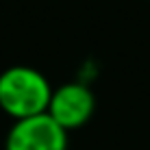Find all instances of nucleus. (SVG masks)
<instances>
[{"mask_svg": "<svg viewBox=\"0 0 150 150\" xmlns=\"http://www.w3.org/2000/svg\"><path fill=\"white\" fill-rule=\"evenodd\" d=\"M52 87L39 70L11 65L0 74V109L15 122L48 113Z\"/></svg>", "mask_w": 150, "mask_h": 150, "instance_id": "f257e3e1", "label": "nucleus"}, {"mask_svg": "<svg viewBox=\"0 0 150 150\" xmlns=\"http://www.w3.org/2000/svg\"><path fill=\"white\" fill-rule=\"evenodd\" d=\"M96 109L94 91L83 83H65L57 87L50 98L48 115L59 124L63 131L83 126Z\"/></svg>", "mask_w": 150, "mask_h": 150, "instance_id": "7ed1b4c3", "label": "nucleus"}, {"mask_svg": "<svg viewBox=\"0 0 150 150\" xmlns=\"http://www.w3.org/2000/svg\"><path fill=\"white\" fill-rule=\"evenodd\" d=\"M4 150H68V131L48 113L18 120L9 128Z\"/></svg>", "mask_w": 150, "mask_h": 150, "instance_id": "f03ea898", "label": "nucleus"}]
</instances>
